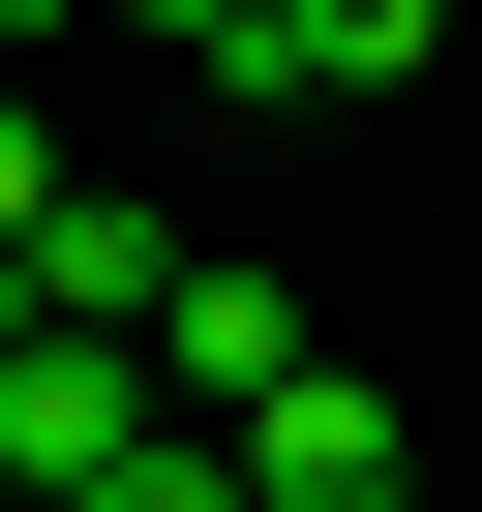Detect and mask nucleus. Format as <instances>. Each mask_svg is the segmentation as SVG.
Masks as SVG:
<instances>
[{"instance_id":"1","label":"nucleus","mask_w":482,"mask_h":512,"mask_svg":"<svg viewBox=\"0 0 482 512\" xmlns=\"http://www.w3.org/2000/svg\"><path fill=\"white\" fill-rule=\"evenodd\" d=\"M121 452H151V362L121 332H0V512H91Z\"/></svg>"},{"instance_id":"2","label":"nucleus","mask_w":482,"mask_h":512,"mask_svg":"<svg viewBox=\"0 0 482 512\" xmlns=\"http://www.w3.org/2000/svg\"><path fill=\"white\" fill-rule=\"evenodd\" d=\"M452 31H422V0H211V91L241 121H332V91H422Z\"/></svg>"},{"instance_id":"3","label":"nucleus","mask_w":482,"mask_h":512,"mask_svg":"<svg viewBox=\"0 0 482 512\" xmlns=\"http://www.w3.org/2000/svg\"><path fill=\"white\" fill-rule=\"evenodd\" d=\"M302 362H332V332H302V302H272V272H211V241H181V302H151V422H181V452H211V422H272V392H302Z\"/></svg>"},{"instance_id":"4","label":"nucleus","mask_w":482,"mask_h":512,"mask_svg":"<svg viewBox=\"0 0 482 512\" xmlns=\"http://www.w3.org/2000/svg\"><path fill=\"white\" fill-rule=\"evenodd\" d=\"M211 452H241V512H422V422H392L362 362H302L272 422H211Z\"/></svg>"},{"instance_id":"5","label":"nucleus","mask_w":482,"mask_h":512,"mask_svg":"<svg viewBox=\"0 0 482 512\" xmlns=\"http://www.w3.org/2000/svg\"><path fill=\"white\" fill-rule=\"evenodd\" d=\"M91 512H241V452H181V422H151V452H121Z\"/></svg>"},{"instance_id":"6","label":"nucleus","mask_w":482,"mask_h":512,"mask_svg":"<svg viewBox=\"0 0 482 512\" xmlns=\"http://www.w3.org/2000/svg\"><path fill=\"white\" fill-rule=\"evenodd\" d=\"M31 211H61V151H31V91H0V272H31Z\"/></svg>"}]
</instances>
